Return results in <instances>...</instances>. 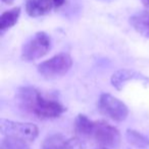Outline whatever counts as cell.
<instances>
[{"label": "cell", "mask_w": 149, "mask_h": 149, "mask_svg": "<svg viewBox=\"0 0 149 149\" xmlns=\"http://www.w3.org/2000/svg\"><path fill=\"white\" fill-rule=\"evenodd\" d=\"M16 98L22 108L39 119H55L66 111L59 102L44 97L39 90L31 86L18 89Z\"/></svg>", "instance_id": "obj_1"}, {"label": "cell", "mask_w": 149, "mask_h": 149, "mask_svg": "<svg viewBox=\"0 0 149 149\" xmlns=\"http://www.w3.org/2000/svg\"><path fill=\"white\" fill-rule=\"evenodd\" d=\"M0 131L4 137H12L24 141L33 142L38 137L39 130L32 123H20L7 119H0Z\"/></svg>", "instance_id": "obj_2"}, {"label": "cell", "mask_w": 149, "mask_h": 149, "mask_svg": "<svg viewBox=\"0 0 149 149\" xmlns=\"http://www.w3.org/2000/svg\"><path fill=\"white\" fill-rule=\"evenodd\" d=\"M72 65L73 60L68 54L59 53L39 64L38 72L46 79L59 78L68 73Z\"/></svg>", "instance_id": "obj_3"}, {"label": "cell", "mask_w": 149, "mask_h": 149, "mask_svg": "<svg viewBox=\"0 0 149 149\" xmlns=\"http://www.w3.org/2000/svg\"><path fill=\"white\" fill-rule=\"evenodd\" d=\"M91 138L95 140L99 147L117 148L121 143V134L115 127L104 121H95Z\"/></svg>", "instance_id": "obj_4"}, {"label": "cell", "mask_w": 149, "mask_h": 149, "mask_svg": "<svg viewBox=\"0 0 149 149\" xmlns=\"http://www.w3.org/2000/svg\"><path fill=\"white\" fill-rule=\"evenodd\" d=\"M49 50V36L44 31H40L24 45L22 50V58L25 61H34L45 56Z\"/></svg>", "instance_id": "obj_5"}, {"label": "cell", "mask_w": 149, "mask_h": 149, "mask_svg": "<svg viewBox=\"0 0 149 149\" xmlns=\"http://www.w3.org/2000/svg\"><path fill=\"white\" fill-rule=\"evenodd\" d=\"M98 108L104 116L115 122L125 121L129 115L128 107L109 93H102L100 95Z\"/></svg>", "instance_id": "obj_6"}, {"label": "cell", "mask_w": 149, "mask_h": 149, "mask_svg": "<svg viewBox=\"0 0 149 149\" xmlns=\"http://www.w3.org/2000/svg\"><path fill=\"white\" fill-rule=\"evenodd\" d=\"M132 80H138L143 82L145 85L149 84V77L143 75L142 73L137 72L135 70H130V69H121L113 73L112 76V84L115 89L121 90L126 83Z\"/></svg>", "instance_id": "obj_7"}, {"label": "cell", "mask_w": 149, "mask_h": 149, "mask_svg": "<svg viewBox=\"0 0 149 149\" xmlns=\"http://www.w3.org/2000/svg\"><path fill=\"white\" fill-rule=\"evenodd\" d=\"M52 6V0H27L26 11L32 17H38L48 13Z\"/></svg>", "instance_id": "obj_8"}, {"label": "cell", "mask_w": 149, "mask_h": 149, "mask_svg": "<svg viewBox=\"0 0 149 149\" xmlns=\"http://www.w3.org/2000/svg\"><path fill=\"white\" fill-rule=\"evenodd\" d=\"M130 24L137 33L149 39V10H143L132 15Z\"/></svg>", "instance_id": "obj_9"}, {"label": "cell", "mask_w": 149, "mask_h": 149, "mask_svg": "<svg viewBox=\"0 0 149 149\" xmlns=\"http://www.w3.org/2000/svg\"><path fill=\"white\" fill-rule=\"evenodd\" d=\"M94 128V121H91L85 115H78L75 121V131L78 137H90Z\"/></svg>", "instance_id": "obj_10"}, {"label": "cell", "mask_w": 149, "mask_h": 149, "mask_svg": "<svg viewBox=\"0 0 149 149\" xmlns=\"http://www.w3.org/2000/svg\"><path fill=\"white\" fill-rule=\"evenodd\" d=\"M20 15V7H13L11 9L7 10V11H4L1 14V17H0V31H1V33H3L6 30L10 29L11 26H13L18 22Z\"/></svg>", "instance_id": "obj_11"}, {"label": "cell", "mask_w": 149, "mask_h": 149, "mask_svg": "<svg viewBox=\"0 0 149 149\" xmlns=\"http://www.w3.org/2000/svg\"><path fill=\"white\" fill-rule=\"evenodd\" d=\"M128 142L137 148H146L149 146V139L140 132L133 129H128L126 132Z\"/></svg>", "instance_id": "obj_12"}, {"label": "cell", "mask_w": 149, "mask_h": 149, "mask_svg": "<svg viewBox=\"0 0 149 149\" xmlns=\"http://www.w3.org/2000/svg\"><path fill=\"white\" fill-rule=\"evenodd\" d=\"M0 149H30L29 143L24 140L12 137H4Z\"/></svg>", "instance_id": "obj_13"}, {"label": "cell", "mask_w": 149, "mask_h": 149, "mask_svg": "<svg viewBox=\"0 0 149 149\" xmlns=\"http://www.w3.org/2000/svg\"><path fill=\"white\" fill-rule=\"evenodd\" d=\"M66 142V138L60 134H54L44 141L41 149H60Z\"/></svg>", "instance_id": "obj_14"}, {"label": "cell", "mask_w": 149, "mask_h": 149, "mask_svg": "<svg viewBox=\"0 0 149 149\" xmlns=\"http://www.w3.org/2000/svg\"><path fill=\"white\" fill-rule=\"evenodd\" d=\"M60 149H87V145L81 137L76 136V137L66 140Z\"/></svg>", "instance_id": "obj_15"}, {"label": "cell", "mask_w": 149, "mask_h": 149, "mask_svg": "<svg viewBox=\"0 0 149 149\" xmlns=\"http://www.w3.org/2000/svg\"><path fill=\"white\" fill-rule=\"evenodd\" d=\"M64 2H66V0H52V3L55 8H59L60 6L64 5Z\"/></svg>", "instance_id": "obj_16"}, {"label": "cell", "mask_w": 149, "mask_h": 149, "mask_svg": "<svg viewBox=\"0 0 149 149\" xmlns=\"http://www.w3.org/2000/svg\"><path fill=\"white\" fill-rule=\"evenodd\" d=\"M2 1H3L4 3H6V4H12L14 0H2Z\"/></svg>", "instance_id": "obj_17"}, {"label": "cell", "mask_w": 149, "mask_h": 149, "mask_svg": "<svg viewBox=\"0 0 149 149\" xmlns=\"http://www.w3.org/2000/svg\"><path fill=\"white\" fill-rule=\"evenodd\" d=\"M142 1H143V3L145 4L146 6H148L149 7V0H142Z\"/></svg>", "instance_id": "obj_18"}, {"label": "cell", "mask_w": 149, "mask_h": 149, "mask_svg": "<svg viewBox=\"0 0 149 149\" xmlns=\"http://www.w3.org/2000/svg\"><path fill=\"white\" fill-rule=\"evenodd\" d=\"M96 149H107V148H103V147H98V148H96Z\"/></svg>", "instance_id": "obj_19"}]
</instances>
